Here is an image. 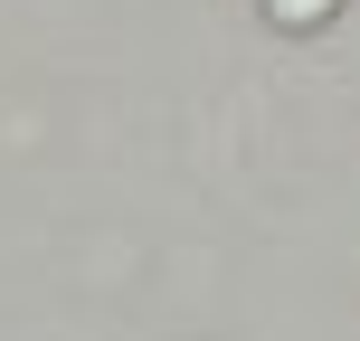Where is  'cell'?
<instances>
[{
    "instance_id": "6da1fadb",
    "label": "cell",
    "mask_w": 360,
    "mask_h": 341,
    "mask_svg": "<svg viewBox=\"0 0 360 341\" xmlns=\"http://www.w3.org/2000/svg\"><path fill=\"white\" fill-rule=\"evenodd\" d=\"M332 10H342V0H266V19H275V29H323Z\"/></svg>"
}]
</instances>
